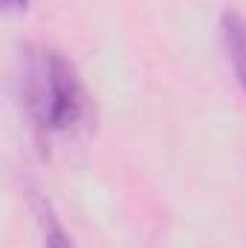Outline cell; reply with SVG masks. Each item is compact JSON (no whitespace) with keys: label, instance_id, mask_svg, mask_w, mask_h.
Here are the masks:
<instances>
[{"label":"cell","instance_id":"cell-2","mask_svg":"<svg viewBox=\"0 0 246 248\" xmlns=\"http://www.w3.org/2000/svg\"><path fill=\"white\" fill-rule=\"evenodd\" d=\"M220 44L229 58V66L246 93V15L238 9H226L220 15Z\"/></svg>","mask_w":246,"mask_h":248},{"label":"cell","instance_id":"cell-1","mask_svg":"<svg viewBox=\"0 0 246 248\" xmlns=\"http://www.w3.org/2000/svg\"><path fill=\"white\" fill-rule=\"evenodd\" d=\"M18 87L29 122L44 136L70 133L90 113V98L75 66L53 46H26L20 52Z\"/></svg>","mask_w":246,"mask_h":248},{"label":"cell","instance_id":"cell-4","mask_svg":"<svg viewBox=\"0 0 246 248\" xmlns=\"http://www.w3.org/2000/svg\"><path fill=\"white\" fill-rule=\"evenodd\" d=\"M0 6L9 12V15H20L29 9V0H0Z\"/></svg>","mask_w":246,"mask_h":248},{"label":"cell","instance_id":"cell-3","mask_svg":"<svg viewBox=\"0 0 246 248\" xmlns=\"http://www.w3.org/2000/svg\"><path fill=\"white\" fill-rule=\"evenodd\" d=\"M38 222H41V246L44 248H78L72 237L64 231V225L55 219L47 202H38Z\"/></svg>","mask_w":246,"mask_h":248}]
</instances>
